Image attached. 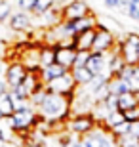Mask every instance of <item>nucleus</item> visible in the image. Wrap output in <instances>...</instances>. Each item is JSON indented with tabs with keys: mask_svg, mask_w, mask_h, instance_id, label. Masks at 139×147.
I'll return each instance as SVG.
<instances>
[{
	"mask_svg": "<svg viewBox=\"0 0 139 147\" xmlns=\"http://www.w3.org/2000/svg\"><path fill=\"white\" fill-rule=\"evenodd\" d=\"M36 111L40 115V119H44V120H54L55 122V120L67 119V115L71 111V99H69V96L46 90V96H44L42 103L38 105Z\"/></svg>",
	"mask_w": 139,
	"mask_h": 147,
	"instance_id": "nucleus-1",
	"label": "nucleus"
},
{
	"mask_svg": "<svg viewBox=\"0 0 139 147\" xmlns=\"http://www.w3.org/2000/svg\"><path fill=\"white\" fill-rule=\"evenodd\" d=\"M38 111L34 107H29V109H19V111H13L11 117H8V126H10L11 132H25L29 128L38 122Z\"/></svg>",
	"mask_w": 139,
	"mask_h": 147,
	"instance_id": "nucleus-2",
	"label": "nucleus"
},
{
	"mask_svg": "<svg viewBox=\"0 0 139 147\" xmlns=\"http://www.w3.org/2000/svg\"><path fill=\"white\" fill-rule=\"evenodd\" d=\"M120 55H122L124 63L128 65H139V34L130 33L124 36V40H120V44L116 46Z\"/></svg>",
	"mask_w": 139,
	"mask_h": 147,
	"instance_id": "nucleus-3",
	"label": "nucleus"
},
{
	"mask_svg": "<svg viewBox=\"0 0 139 147\" xmlns=\"http://www.w3.org/2000/svg\"><path fill=\"white\" fill-rule=\"evenodd\" d=\"M95 128L93 115H76L75 119L67 120V130L75 136H86Z\"/></svg>",
	"mask_w": 139,
	"mask_h": 147,
	"instance_id": "nucleus-4",
	"label": "nucleus"
},
{
	"mask_svg": "<svg viewBox=\"0 0 139 147\" xmlns=\"http://www.w3.org/2000/svg\"><path fill=\"white\" fill-rule=\"evenodd\" d=\"M82 143H84V147H116V140H114V136H111V132H105L101 128V130H93L90 132V134H86L84 138H82Z\"/></svg>",
	"mask_w": 139,
	"mask_h": 147,
	"instance_id": "nucleus-5",
	"label": "nucleus"
},
{
	"mask_svg": "<svg viewBox=\"0 0 139 147\" xmlns=\"http://www.w3.org/2000/svg\"><path fill=\"white\" fill-rule=\"evenodd\" d=\"M114 44H116V38H114L111 29L97 25V33H95V38H93L91 52H111V50H114Z\"/></svg>",
	"mask_w": 139,
	"mask_h": 147,
	"instance_id": "nucleus-6",
	"label": "nucleus"
},
{
	"mask_svg": "<svg viewBox=\"0 0 139 147\" xmlns=\"http://www.w3.org/2000/svg\"><path fill=\"white\" fill-rule=\"evenodd\" d=\"M27 73H29V69L23 65L21 61H11L4 71V80L8 84V88L10 90L11 88H17L23 82V78L27 76Z\"/></svg>",
	"mask_w": 139,
	"mask_h": 147,
	"instance_id": "nucleus-7",
	"label": "nucleus"
},
{
	"mask_svg": "<svg viewBox=\"0 0 139 147\" xmlns=\"http://www.w3.org/2000/svg\"><path fill=\"white\" fill-rule=\"evenodd\" d=\"M90 16V6L84 0H71L69 4L61 11V21H73V19H80V17Z\"/></svg>",
	"mask_w": 139,
	"mask_h": 147,
	"instance_id": "nucleus-8",
	"label": "nucleus"
},
{
	"mask_svg": "<svg viewBox=\"0 0 139 147\" xmlns=\"http://www.w3.org/2000/svg\"><path fill=\"white\" fill-rule=\"evenodd\" d=\"M76 52L78 50L73 46V40H71V44H57L55 46V63L67 67V69H73L76 59Z\"/></svg>",
	"mask_w": 139,
	"mask_h": 147,
	"instance_id": "nucleus-9",
	"label": "nucleus"
},
{
	"mask_svg": "<svg viewBox=\"0 0 139 147\" xmlns=\"http://www.w3.org/2000/svg\"><path fill=\"white\" fill-rule=\"evenodd\" d=\"M75 86H76V82L73 78V75L65 73L63 76H59V78L52 80L50 84H46V90L48 92H55V94H63V96H71L75 92Z\"/></svg>",
	"mask_w": 139,
	"mask_h": 147,
	"instance_id": "nucleus-10",
	"label": "nucleus"
},
{
	"mask_svg": "<svg viewBox=\"0 0 139 147\" xmlns=\"http://www.w3.org/2000/svg\"><path fill=\"white\" fill-rule=\"evenodd\" d=\"M107 63H109V52H90V57H88L86 67L93 75H99V73H109Z\"/></svg>",
	"mask_w": 139,
	"mask_h": 147,
	"instance_id": "nucleus-11",
	"label": "nucleus"
},
{
	"mask_svg": "<svg viewBox=\"0 0 139 147\" xmlns=\"http://www.w3.org/2000/svg\"><path fill=\"white\" fill-rule=\"evenodd\" d=\"M97 27L93 29H86L82 33H78L73 38V46H75L78 52H91V46H93V38H95Z\"/></svg>",
	"mask_w": 139,
	"mask_h": 147,
	"instance_id": "nucleus-12",
	"label": "nucleus"
},
{
	"mask_svg": "<svg viewBox=\"0 0 139 147\" xmlns=\"http://www.w3.org/2000/svg\"><path fill=\"white\" fill-rule=\"evenodd\" d=\"M31 16H29L27 11L23 10H17L13 11L10 16V19H8V25H10L11 31H27L29 27H31Z\"/></svg>",
	"mask_w": 139,
	"mask_h": 147,
	"instance_id": "nucleus-13",
	"label": "nucleus"
},
{
	"mask_svg": "<svg viewBox=\"0 0 139 147\" xmlns=\"http://www.w3.org/2000/svg\"><path fill=\"white\" fill-rule=\"evenodd\" d=\"M65 73H69L67 67L59 65V63H52V65L40 69V80H42V84L46 86V84H50L52 80H55V78H59V76H63Z\"/></svg>",
	"mask_w": 139,
	"mask_h": 147,
	"instance_id": "nucleus-14",
	"label": "nucleus"
},
{
	"mask_svg": "<svg viewBox=\"0 0 139 147\" xmlns=\"http://www.w3.org/2000/svg\"><path fill=\"white\" fill-rule=\"evenodd\" d=\"M107 90H109V94H112V96H122V94L132 92L134 88H132L130 82L122 80L120 76H111V80H109V84H107Z\"/></svg>",
	"mask_w": 139,
	"mask_h": 147,
	"instance_id": "nucleus-15",
	"label": "nucleus"
},
{
	"mask_svg": "<svg viewBox=\"0 0 139 147\" xmlns=\"http://www.w3.org/2000/svg\"><path fill=\"white\" fill-rule=\"evenodd\" d=\"M71 75L75 78L76 86H88V84L93 80V76H95L88 67H73V69H71Z\"/></svg>",
	"mask_w": 139,
	"mask_h": 147,
	"instance_id": "nucleus-16",
	"label": "nucleus"
},
{
	"mask_svg": "<svg viewBox=\"0 0 139 147\" xmlns=\"http://www.w3.org/2000/svg\"><path fill=\"white\" fill-rule=\"evenodd\" d=\"M135 105H139V92L137 90H132V92H128V94L118 96V111H120V113L126 111V109H132Z\"/></svg>",
	"mask_w": 139,
	"mask_h": 147,
	"instance_id": "nucleus-17",
	"label": "nucleus"
},
{
	"mask_svg": "<svg viewBox=\"0 0 139 147\" xmlns=\"http://www.w3.org/2000/svg\"><path fill=\"white\" fill-rule=\"evenodd\" d=\"M13 111H15L13 98H11L10 90H8V92H4L2 96H0V113H2V117H4V119H8V117H11V115H13Z\"/></svg>",
	"mask_w": 139,
	"mask_h": 147,
	"instance_id": "nucleus-18",
	"label": "nucleus"
},
{
	"mask_svg": "<svg viewBox=\"0 0 139 147\" xmlns=\"http://www.w3.org/2000/svg\"><path fill=\"white\" fill-rule=\"evenodd\" d=\"M52 63H55V48L46 46V48L40 50V69L52 65Z\"/></svg>",
	"mask_w": 139,
	"mask_h": 147,
	"instance_id": "nucleus-19",
	"label": "nucleus"
},
{
	"mask_svg": "<svg viewBox=\"0 0 139 147\" xmlns=\"http://www.w3.org/2000/svg\"><path fill=\"white\" fill-rule=\"evenodd\" d=\"M54 6H55V0H38V4H36V8H34V16H38V17H42V16H46L50 10H54Z\"/></svg>",
	"mask_w": 139,
	"mask_h": 147,
	"instance_id": "nucleus-20",
	"label": "nucleus"
},
{
	"mask_svg": "<svg viewBox=\"0 0 139 147\" xmlns=\"http://www.w3.org/2000/svg\"><path fill=\"white\" fill-rule=\"evenodd\" d=\"M120 122H124V115L120 113V111H114V113H111L107 117V120L103 122V126H107V130H112V128L118 126Z\"/></svg>",
	"mask_w": 139,
	"mask_h": 147,
	"instance_id": "nucleus-21",
	"label": "nucleus"
},
{
	"mask_svg": "<svg viewBox=\"0 0 139 147\" xmlns=\"http://www.w3.org/2000/svg\"><path fill=\"white\" fill-rule=\"evenodd\" d=\"M134 75H135V65H128V63H124L122 69H120V71H118L114 76H120L122 80H126V82H130V84H132Z\"/></svg>",
	"mask_w": 139,
	"mask_h": 147,
	"instance_id": "nucleus-22",
	"label": "nucleus"
},
{
	"mask_svg": "<svg viewBox=\"0 0 139 147\" xmlns=\"http://www.w3.org/2000/svg\"><path fill=\"white\" fill-rule=\"evenodd\" d=\"M114 140H116V147H139V140L134 138L132 134L122 138H114Z\"/></svg>",
	"mask_w": 139,
	"mask_h": 147,
	"instance_id": "nucleus-23",
	"label": "nucleus"
},
{
	"mask_svg": "<svg viewBox=\"0 0 139 147\" xmlns=\"http://www.w3.org/2000/svg\"><path fill=\"white\" fill-rule=\"evenodd\" d=\"M130 130H132V122H126V120H124V122H120L118 126H114V128L109 130V132H111L114 138H122V136H128Z\"/></svg>",
	"mask_w": 139,
	"mask_h": 147,
	"instance_id": "nucleus-24",
	"label": "nucleus"
},
{
	"mask_svg": "<svg viewBox=\"0 0 139 147\" xmlns=\"http://www.w3.org/2000/svg\"><path fill=\"white\" fill-rule=\"evenodd\" d=\"M11 13H13V8H11V2H8V0H0V23L8 21Z\"/></svg>",
	"mask_w": 139,
	"mask_h": 147,
	"instance_id": "nucleus-25",
	"label": "nucleus"
},
{
	"mask_svg": "<svg viewBox=\"0 0 139 147\" xmlns=\"http://www.w3.org/2000/svg\"><path fill=\"white\" fill-rule=\"evenodd\" d=\"M122 115H124V120H126V122H139V105H135L132 109L122 111Z\"/></svg>",
	"mask_w": 139,
	"mask_h": 147,
	"instance_id": "nucleus-26",
	"label": "nucleus"
},
{
	"mask_svg": "<svg viewBox=\"0 0 139 147\" xmlns=\"http://www.w3.org/2000/svg\"><path fill=\"white\" fill-rule=\"evenodd\" d=\"M38 0H17V6H19V10L27 11V13H32L34 8H36Z\"/></svg>",
	"mask_w": 139,
	"mask_h": 147,
	"instance_id": "nucleus-27",
	"label": "nucleus"
},
{
	"mask_svg": "<svg viewBox=\"0 0 139 147\" xmlns=\"http://www.w3.org/2000/svg\"><path fill=\"white\" fill-rule=\"evenodd\" d=\"M90 57V52H76V59H75V67H86Z\"/></svg>",
	"mask_w": 139,
	"mask_h": 147,
	"instance_id": "nucleus-28",
	"label": "nucleus"
},
{
	"mask_svg": "<svg viewBox=\"0 0 139 147\" xmlns=\"http://www.w3.org/2000/svg\"><path fill=\"white\" fill-rule=\"evenodd\" d=\"M103 4L107 6L109 10H116V8H120V0H103Z\"/></svg>",
	"mask_w": 139,
	"mask_h": 147,
	"instance_id": "nucleus-29",
	"label": "nucleus"
},
{
	"mask_svg": "<svg viewBox=\"0 0 139 147\" xmlns=\"http://www.w3.org/2000/svg\"><path fill=\"white\" fill-rule=\"evenodd\" d=\"M132 88L134 90H139V65H135V75L132 78Z\"/></svg>",
	"mask_w": 139,
	"mask_h": 147,
	"instance_id": "nucleus-30",
	"label": "nucleus"
},
{
	"mask_svg": "<svg viewBox=\"0 0 139 147\" xmlns=\"http://www.w3.org/2000/svg\"><path fill=\"white\" fill-rule=\"evenodd\" d=\"M130 134L139 140V122H132V130H130Z\"/></svg>",
	"mask_w": 139,
	"mask_h": 147,
	"instance_id": "nucleus-31",
	"label": "nucleus"
},
{
	"mask_svg": "<svg viewBox=\"0 0 139 147\" xmlns=\"http://www.w3.org/2000/svg\"><path fill=\"white\" fill-rule=\"evenodd\" d=\"M69 147H84V143H82V140H71Z\"/></svg>",
	"mask_w": 139,
	"mask_h": 147,
	"instance_id": "nucleus-32",
	"label": "nucleus"
},
{
	"mask_svg": "<svg viewBox=\"0 0 139 147\" xmlns=\"http://www.w3.org/2000/svg\"><path fill=\"white\" fill-rule=\"evenodd\" d=\"M4 71H6V69H4V61L0 59V78H2V76H4Z\"/></svg>",
	"mask_w": 139,
	"mask_h": 147,
	"instance_id": "nucleus-33",
	"label": "nucleus"
},
{
	"mask_svg": "<svg viewBox=\"0 0 139 147\" xmlns=\"http://www.w3.org/2000/svg\"><path fill=\"white\" fill-rule=\"evenodd\" d=\"M29 147H44V143H31Z\"/></svg>",
	"mask_w": 139,
	"mask_h": 147,
	"instance_id": "nucleus-34",
	"label": "nucleus"
},
{
	"mask_svg": "<svg viewBox=\"0 0 139 147\" xmlns=\"http://www.w3.org/2000/svg\"><path fill=\"white\" fill-rule=\"evenodd\" d=\"M0 147H10V145H8V143H0Z\"/></svg>",
	"mask_w": 139,
	"mask_h": 147,
	"instance_id": "nucleus-35",
	"label": "nucleus"
},
{
	"mask_svg": "<svg viewBox=\"0 0 139 147\" xmlns=\"http://www.w3.org/2000/svg\"><path fill=\"white\" fill-rule=\"evenodd\" d=\"M55 147H69V145H63V143H61V145H55Z\"/></svg>",
	"mask_w": 139,
	"mask_h": 147,
	"instance_id": "nucleus-36",
	"label": "nucleus"
},
{
	"mask_svg": "<svg viewBox=\"0 0 139 147\" xmlns=\"http://www.w3.org/2000/svg\"><path fill=\"white\" fill-rule=\"evenodd\" d=\"M2 119H4V117H2V113H0V120H2Z\"/></svg>",
	"mask_w": 139,
	"mask_h": 147,
	"instance_id": "nucleus-37",
	"label": "nucleus"
}]
</instances>
